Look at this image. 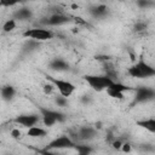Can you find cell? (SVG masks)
<instances>
[{
    "instance_id": "obj_10",
    "label": "cell",
    "mask_w": 155,
    "mask_h": 155,
    "mask_svg": "<svg viewBox=\"0 0 155 155\" xmlns=\"http://www.w3.org/2000/svg\"><path fill=\"white\" fill-rule=\"evenodd\" d=\"M40 119L41 116L39 114H21L13 119V122L22 127L29 128L31 126H35L40 121Z\"/></svg>"
},
{
    "instance_id": "obj_8",
    "label": "cell",
    "mask_w": 155,
    "mask_h": 155,
    "mask_svg": "<svg viewBox=\"0 0 155 155\" xmlns=\"http://www.w3.org/2000/svg\"><path fill=\"white\" fill-rule=\"evenodd\" d=\"M98 131L92 126H82L79 127L76 131L69 132V136L78 143V142H88L97 137Z\"/></svg>"
},
{
    "instance_id": "obj_6",
    "label": "cell",
    "mask_w": 155,
    "mask_h": 155,
    "mask_svg": "<svg viewBox=\"0 0 155 155\" xmlns=\"http://www.w3.org/2000/svg\"><path fill=\"white\" fill-rule=\"evenodd\" d=\"M53 31L51 29H46V28H29L25 29L22 33V36L25 39H31L35 41H47L50 39L53 38Z\"/></svg>"
},
{
    "instance_id": "obj_25",
    "label": "cell",
    "mask_w": 155,
    "mask_h": 155,
    "mask_svg": "<svg viewBox=\"0 0 155 155\" xmlns=\"http://www.w3.org/2000/svg\"><path fill=\"white\" fill-rule=\"evenodd\" d=\"M122 142L120 140V139H114L113 142H111V145H113V148H115L116 150H121V148H122Z\"/></svg>"
},
{
    "instance_id": "obj_27",
    "label": "cell",
    "mask_w": 155,
    "mask_h": 155,
    "mask_svg": "<svg viewBox=\"0 0 155 155\" xmlns=\"http://www.w3.org/2000/svg\"><path fill=\"white\" fill-rule=\"evenodd\" d=\"M81 102H82L84 104H90V103L92 102V98H91L90 96H84V97L81 98Z\"/></svg>"
},
{
    "instance_id": "obj_16",
    "label": "cell",
    "mask_w": 155,
    "mask_h": 155,
    "mask_svg": "<svg viewBox=\"0 0 155 155\" xmlns=\"http://www.w3.org/2000/svg\"><path fill=\"white\" fill-rule=\"evenodd\" d=\"M16 94V88L12 86V85H6L1 88V96H2V99L5 102H10L13 99Z\"/></svg>"
},
{
    "instance_id": "obj_5",
    "label": "cell",
    "mask_w": 155,
    "mask_h": 155,
    "mask_svg": "<svg viewBox=\"0 0 155 155\" xmlns=\"http://www.w3.org/2000/svg\"><path fill=\"white\" fill-rule=\"evenodd\" d=\"M133 91H134V97L131 103V107L142 103H148L155 99V88H151L149 86H138L134 87Z\"/></svg>"
},
{
    "instance_id": "obj_4",
    "label": "cell",
    "mask_w": 155,
    "mask_h": 155,
    "mask_svg": "<svg viewBox=\"0 0 155 155\" xmlns=\"http://www.w3.org/2000/svg\"><path fill=\"white\" fill-rule=\"evenodd\" d=\"M76 145V142L69 136V134H61L56 138H53L42 150L44 153L51 151V150H59V149H74Z\"/></svg>"
},
{
    "instance_id": "obj_19",
    "label": "cell",
    "mask_w": 155,
    "mask_h": 155,
    "mask_svg": "<svg viewBox=\"0 0 155 155\" xmlns=\"http://www.w3.org/2000/svg\"><path fill=\"white\" fill-rule=\"evenodd\" d=\"M16 27H17V21H16L15 18H10V19H7V21L4 23L2 30H4L5 33H8V31H12Z\"/></svg>"
},
{
    "instance_id": "obj_14",
    "label": "cell",
    "mask_w": 155,
    "mask_h": 155,
    "mask_svg": "<svg viewBox=\"0 0 155 155\" xmlns=\"http://www.w3.org/2000/svg\"><path fill=\"white\" fill-rule=\"evenodd\" d=\"M27 136L31 137V138H44L45 136H47V131L40 126H31L28 128L27 131Z\"/></svg>"
},
{
    "instance_id": "obj_26",
    "label": "cell",
    "mask_w": 155,
    "mask_h": 155,
    "mask_svg": "<svg viewBox=\"0 0 155 155\" xmlns=\"http://www.w3.org/2000/svg\"><path fill=\"white\" fill-rule=\"evenodd\" d=\"M11 137L15 138V139H18V138L21 137V131H19L18 128H13V130L11 131Z\"/></svg>"
},
{
    "instance_id": "obj_11",
    "label": "cell",
    "mask_w": 155,
    "mask_h": 155,
    "mask_svg": "<svg viewBox=\"0 0 155 155\" xmlns=\"http://www.w3.org/2000/svg\"><path fill=\"white\" fill-rule=\"evenodd\" d=\"M88 12L96 19H104L109 15V7L107 5H104V4L93 5V6H91L88 8Z\"/></svg>"
},
{
    "instance_id": "obj_2",
    "label": "cell",
    "mask_w": 155,
    "mask_h": 155,
    "mask_svg": "<svg viewBox=\"0 0 155 155\" xmlns=\"http://www.w3.org/2000/svg\"><path fill=\"white\" fill-rule=\"evenodd\" d=\"M38 109H39V114L41 116V121L46 127H51L57 122L59 124V122H64L67 120V116L58 110L44 108L40 105L38 107Z\"/></svg>"
},
{
    "instance_id": "obj_17",
    "label": "cell",
    "mask_w": 155,
    "mask_h": 155,
    "mask_svg": "<svg viewBox=\"0 0 155 155\" xmlns=\"http://www.w3.org/2000/svg\"><path fill=\"white\" fill-rule=\"evenodd\" d=\"M74 149L78 151V154H80V155H87V154H90V153H92L93 151V148L91 147V145H87V144H79V143H76V145L74 147Z\"/></svg>"
},
{
    "instance_id": "obj_28",
    "label": "cell",
    "mask_w": 155,
    "mask_h": 155,
    "mask_svg": "<svg viewBox=\"0 0 155 155\" xmlns=\"http://www.w3.org/2000/svg\"><path fill=\"white\" fill-rule=\"evenodd\" d=\"M121 150H124V151H130V150H131V145H130L128 143H124Z\"/></svg>"
},
{
    "instance_id": "obj_20",
    "label": "cell",
    "mask_w": 155,
    "mask_h": 155,
    "mask_svg": "<svg viewBox=\"0 0 155 155\" xmlns=\"http://www.w3.org/2000/svg\"><path fill=\"white\" fill-rule=\"evenodd\" d=\"M24 1H27V0H0V5L2 7H12V6L22 4Z\"/></svg>"
},
{
    "instance_id": "obj_9",
    "label": "cell",
    "mask_w": 155,
    "mask_h": 155,
    "mask_svg": "<svg viewBox=\"0 0 155 155\" xmlns=\"http://www.w3.org/2000/svg\"><path fill=\"white\" fill-rule=\"evenodd\" d=\"M70 22V18L61 12H53L50 16L41 18L40 24L45 25V27H59L63 24H67Z\"/></svg>"
},
{
    "instance_id": "obj_13",
    "label": "cell",
    "mask_w": 155,
    "mask_h": 155,
    "mask_svg": "<svg viewBox=\"0 0 155 155\" xmlns=\"http://www.w3.org/2000/svg\"><path fill=\"white\" fill-rule=\"evenodd\" d=\"M33 17V11L29 7H19L15 11L13 18L16 21H27Z\"/></svg>"
},
{
    "instance_id": "obj_12",
    "label": "cell",
    "mask_w": 155,
    "mask_h": 155,
    "mask_svg": "<svg viewBox=\"0 0 155 155\" xmlns=\"http://www.w3.org/2000/svg\"><path fill=\"white\" fill-rule=\"evenodd\" d=\"M48 68L51 70H54V71H65L69 69V64L65 59L63 58H59V57H56L50 61L48 63Z\"/></svg>"
},
{
    "instance_id": "obj_15",
    "label": "cell",
    "mask_w": 155,
    "mask_h": 155,
    "mask_svg": "<svg viewBox=\"0 0 155 155\" xmlns=\"http://www.w3.org/2000/svg\"><path fill=\"white\" fill-rule=\"evenodd\" d=\"M136 124H137L139 127L147 130L148 132H150V133H155V119H154V117L142 119V120H138Z\"/></svg>"
},
{
    "instance_id": "obj_3",
    "label": "cell",
    "mask_w": 155,
    "mask_h": 155,
    "mask_svg": "<svg viewBox=\"0 0 155 155\" xmlns=\"http://www.w3.org/2000/svg\"><path fill=\"white\" fill-rule=\"evenodd\" d=\"M84 80L88 84L90 87H92L94 91H98V92H101L103 90H107L115 81L114 79H111L107 74L105 75H92V74H88V75L84 76Z\"/></svg>"
},
{
    "instance_id": "obj_21",
    "label": "cell",
    "mask_w": 155,
    "mask_h": 155,
    "mask_svg": "<svg viewBox=\"0 0 155 155\" xmlns=\"http://www.w3.org/2000/svg\"><path fill=\"white\" fill-rule=\"evenodd\" d=\"M108 96L114 98V99H124V92H120V91H115V90H111V88H107L105 90Z\"/></svg>"
},
{
    "instance_id": "obj_23",
    "label": "cell",
    "mask_w": 155,
    "mask_h": 155,
    "mask_svg": "<svg viewBox=\"0 0 155 155\" xmlns=\"http://www.w3.org/2000/svg\"><path fill=\"white\" fill-rule=\"evenodd\" d=\"M147 29V24L144 22H137L134 25H133V30L136 33H140V31H144Z\"/></svg>"
},
{
    "instance_id": "obj_22",
    "label": "cell",
    "mask_w": 155,
    "mask_h": 155,
    "mask_svg": "<svg viewBox=\"0 0 155 155\" xmlns=\"http://www.w3.org/2000/svg\"><path fill=\"white\" fill-rule=\"evenodd\" d=\"M54 103H56L58 107H65V105L68 104V99H67V97L59 94V96H57V97L54 98Z\"/></svg>"
},
{
    "instance_id": "obj_24",
    "label": "cell",
    "mask_w": 155,
    "mask_h": 155,
    "mask_svg": "<svg viewBox=\"0 0 155 155\" xmlns=\"http://www.w3.org/2000/svg\"><path fill=\"white\" fill-rule=\"evenodd\" d=\"M53 88H56L54 86H53V84L52 82H47V84H45L44 85V87H42V90H44V93L45 94H51L52 93V91H53Z\"/></svg>"
},
{
    "instance_id": "obj_1",
    "label": "cell",
    "mask_w": 155,
    "mask_h": 155,
    "mask_svg": "<svg viewBox=\"0 0 155 155\" xmlns=\"http://www.w3.org/2000/svg\"><path fill=\"white\" fill-rule=\"evenodd\" d=\"M127 74L134 79H150L155 76V68L143 58H139L127 69Z\"/></svg>"
},
{
    "instance_id": "obj_7",
    "label": "cell",
    "mask_w": 155,
    "mask_h": 155,
    "mask_svg": "<svg viewBox=\"0 0 155 155\" xmlns=\"http://www.w3.org/2000/svg\"><path fill=\"white\" fill-rule=\"evenodd\" d=\"M45 78H46L47 81H50V82L53 84V86H54L56 90L59 92V94H62V96H64V97H67V98L70 97V96L74 93V91H75V85L71 84V82L68 81V80L57 79V78H53V76H51V75H45Z\"/></svg>"
},
{
    "instance_id": "obj_18",
    "label": "cell",
    "mask_w": 155,
    "mask_h": 155,
    "mask_svg": "<svg viewBox=\"0 0 155 155\" xmlns=\"http://www.w3.org/2000/svg\"><path fill=\"white\" fill-rule=\"evenodd\" d=\"M136 5L142 10H147L155 6V0H136Z\"/></svg>"
}]
</instances>
